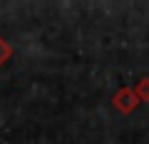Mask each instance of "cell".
Segmentation results:
<instances>
[{"label": "cell", "instance_id": "1", "mask_svg": "<svg viewBox=\"0 0 149 144\" xmlns=\"http://www.w3.org/2000/svg\"><path fill=\"white\" fill-rule=\"evenodd\" d=\"M10 57H13V47L8 45L5 38H0V67H3V65H5Z\"/></svg>", "mask_w": 149, "mask_h": 144}]
</instances>
